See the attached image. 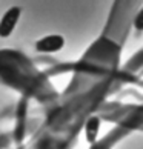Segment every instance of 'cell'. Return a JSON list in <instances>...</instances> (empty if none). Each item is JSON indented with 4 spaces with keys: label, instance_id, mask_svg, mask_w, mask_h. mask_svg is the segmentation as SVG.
Returning a JSON list of instances; mask_svg holds the SVG:
<instances>
[{
    "label": "cell",
    "instance_id": "6da1fadb",
    "mask_svg": "<svg viewBox=\"0 0 143 149\" xmlns=\"http://www.w3.org/2000/svg\"><path fill=\"white\" fill-rule=\"evenodd\" d=\"M20 17V9L19 8H9L6 13L3 14L2 20H0V37H8L11 32L14 31L15 25Z\"/></svg>",
    "mask_w": 143,
    "mask_h": 149
},
{
    "label": "cell",
    "instance_id": "3957f363",
    "mask_svg": "<svg viewBox=\"0 0 143 149\" xmlns=\"http://www.w3.org/2000/svg\"><path fill=\"white\" fill-rule=\"evenodd\" d=\"M98 129H100V120L97 117H91L85 125V134H86V140L89 143H94L97 140L98 135Z\"/></svg>",
    "mask_w": 143,
    "mask_h": 149
},
{
    "label": "cell",
    "instance_id": "7a4b0ae2",
    "mask_svg": "<svg viewBox=\"0 0 143 149\" xmlns=\"http://www.w3.org/2000/svg\"><path fill=\"white\" fill-rule=\"evenodd\" d=\"M65 38L62 36H46L36 43V49L40 52H57L63 48Z\"/></svg>",
    "mask_w": 143,
    "mask_h": 149
},
{
    "label": "cell",
    "instance_id": "277c9868",
    "mask_svg": "<svg viewBox=\"0 0 143 149\" xmlns=\"http://www.w3.org/2000/svg\"><path fill=\"white\" fill-rule=\"evenodd\" d=\"M134 23H135V28L137 29H143V9L140 11V13L139 14H137V17H135V22H134Z\"/></svg>",
    "mask_w": 143,
    "mask_h": 149
}]
</instances>
